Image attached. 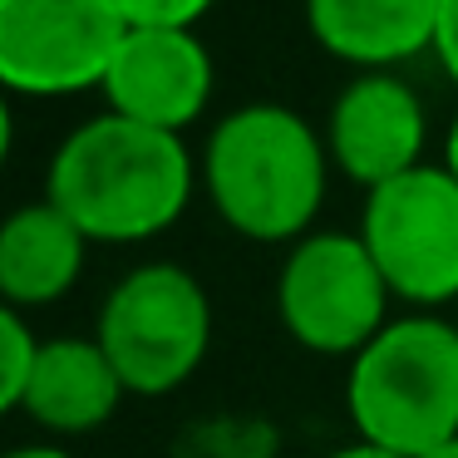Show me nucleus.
Segmentation results:
<instances>
[{
	"mask_svg": "<svg viewBox=\"0 0 458 458\" xmlns=\"http://www.w3.org/2000/svg\"><path fill=\"white\" fill-rule=\"evenodd\" d=\"M202 173L182 133H163L104 109L60 139L45 198L89 242H153L188 212Z\"/></svg>",
	"mask_w": 458,
	"mask_h": 458,
	"instance_id": "obj_1",
	"label": "nucleus"
},
{
	"mask_svg": "<svg viewBox=\"0 0 458 458\" xmlns=\"http://www.w3.org/2000/svg\"><path fill=\"white\" fill-rule=\"evenodd\" d=\"M326 133L291 104H242L202 143V192L222 227L261 247H296L316 232L330 188Z\"/></svg>",
	"mask_w": 458,
	"mask_h": 458,
	"instance_id": "obj_2",
	"label": "nucleus"
},
{
	"mask_svg": "<svg viewBox=\"0 0 458 458\" xmlns=\"http://www.w3.org/2000/svg\"><path fill=\"white\" fill-rule=\"evenodd\" d=\"M345 414L355 438L399 458L458 438V326L438 310L394 316L350 360Z\"/></svg>",
	"mask_w": 458,
	"mask_h": 458,
	"instance_id": "obj_3",
	"label": "nucleus"
},
{
	"mask_svg": "<svg viewBox=\"0 0 458 458\" xmlns=\"http://www.w3.org/2000/svg\"><path fill=\"white\" fill-rule=\"evenodd\" d=\"M94 340L129 394H173L198 375L212 350L208 286L178 261H143L123 271L99 301Z\"/></svg>",
	"mask_w": 458,
	"mask_h": 458,
	"instance_id": "obj_4",
	"label": "nucleus"
},
{
	"mask_svg": "<svg viewBox=\"0 0 458 458\" xmlns=\"http://www.w3.org/2000/svg\"><path fill=\"white\" fill-rule=\"evenodd\" d=\"M389 281L379 276L360 232H310L276 271V316L310 355L355 360L389 326Z\"/></svg>",
	"mask_w": 458,
	"mask_h": 458,
	"instance_id": "obj_5",
	"label": "nucleus"
},
{
	"mask_svg": "<svg viewBox=\"0 0 458 458\" xmlns=\"http://www.w3.org/2000/svg\"><path fill=\"white\" fill-rule=\"evenodd\" d=\"M355 232L394 301L414 310H444L458 301V178L444 163H424L365 192Z\"/></svg>",
	"mask_w": 458,
	"mask_h": 458,
	"instance_id": "obj_6",
	"label": "nucleus"
},
{
	"mask_svg": "<svg viewBox=\"0 0 458 458\" xmlns=\"http://www.w3.org/2000/svg\"><path fill=\"white\" fill-rule=\"evenodd\" d=\"M129 30L114 0H0V84L21 99L104 89Z\"/></svg>",
	"mask_w": 458,
	"mask_h": 458,
	"instance_id": "obj_7",
	"label": "nucleus"
},
{
	"mask_svg": "<svg viewBox=\"0 0 458 458\" xmlns=\"http://www.w3.org/2000/svg\"><path fill=\"white\" fill-rule=\"evenodd\" d=\"M320 133H326L330 163L340 178L375 192L424 168L428 114L409 80H399L394 70H369L335 94Z\"/></svg>",
	"mask_w": 458,
	"mask_h": 458,
	"instance_id": "obj_8",
	"label": "nucleus"
},
{
	"mask_svg": "<svg viewBox=\"0 0 458 458\" xmlns=\"http://www.w3.org/2000/svg\"><path fill=\"white\" fill-rule=\"evenodd\" d=\"M217 64L198 30H129L104 80V104L133 123L188 133L208 114Z\"/></svg>",
	"mask_w": 458,
	"mask_h": 458,
	"instance_id": "obj_9",
	"label": "nucleus"
},
{
	"mask_svg": "<svg viewBox=\"0 0 458 458\" xmlns=\"http://www.w3.org/2000/svg\"><path fill=\"white\" fill-rule=\"evenodd\" d=\"M129 399L119 369L94 335H55L40 345L21 414L55 438H84L104 428Z\"/></svg>",
	"mask_w": 458,
	"mask_h": 458,
	"instance_id": "obj_10",
	"label": "nucleus"
},
{
	"mask_svg": "<svg viewBox=\"0 0 458 458\" xmlns=\"http://www.w3.org/2000/svg\"><path fill=\"white\" fill-rule=\"evenodd\" d=\"M444 0H306V30L350 70H394L434 50Z\"/></svg>",
	"mask_w": 458,
	"mask_h": 458,
	"instance_id": "obj_11",
	"label": "nucleus"
},
{
	"mask_svg": "<svg viewBox=\"0 0 458 458\" xmlns=\"http://www.w3.org/2000/svg\"><path fill=\"white\" fill-rule=\"evenodd\" d=\"M94 242L50 198L25 202L0 222V296L11 310H45L84 276Z\"/></svg>",
	"mask_w": 458,
	"mask_h": 458,
	"instance_id": "obj_12",
	"label": "nucleus"
},
{
	"mask_svg": "<svg viewBox=\"0 0 458 458\" xmlns=\"http://www.w3.org/2000/svg\"><path fill=\"white\" fill-rule=\"evenodd\" d=\"M173 458H281V428L261 414H198L173 434Z\"/></svg>",
	"mask_w": 458,
	"mask_h": 458,
	"instance_id": "obj_13",
	"label": "nucleus"
},
{
	"mask_svg": "<svg viewBox=\"0 0 458 458\" xmlns=\"http://www.w3.org/2000/svg\"><path fill=\"white\" fill-rule=\"evenodd\" d=\"M40 345L45 340L35 335L25 310L0 306V409H21L35 375V360H40Z\"/></svg>",
	"mask_w": 458,
	"mask_h": 458,
	"instance_id": "obj_14",
	"label": "nucleus"
},
{
	"mask_svg": "<svg viewBox=\"0 0 458 458\" xmlns=\"http://www.w3.org/2000/svg\"><path fill=\"white\" fill-rule=\"evenodd\" d=\"M133 30H198L217 0H114Z\"/></svg>",
	"mask_w": 458,
	"mask_h": 458,
	"instance_id": "obj_15",
	"label": "nucleus"
},
{
	"mask_svg": "<svg viewBox=\"0 0 458 458\" xmlns=\"http://www.w3.org/2000/svg\"><path fill=\"white\" fill-rule=\"evenodd\" d=\"M434 60L448 74V84L458 89V0L438 5V35H434Z\"/></svg>",
	"mask_w": 458,
	"mask_h": 458,
	"instance_id": "obj_16",
	"label": "nucleus"
},
{
	"mask_svg": "<svg viewBox=\"0 0 458 458\" xmlns=\"http://www.w3.org/2000/svg\"><path fill=\"white\" fill-rule=\"evenodd\" d=\"M326 458H399V454H389V448H379V444H365V438H355V444L330 448Z\"/></svg>",
	"mask_w": 458,
	"mask_h": 458,
	"instance_id": "obj_17",
	"label": "nucleus"
},
{
	"mask_svg": "<svg viewBox=\"0 0 458 458\" xmlns=\"http://www.w3.org/2000/svg\"><path fill=\"white\" fill-rule=\"evenodd\" d=\"M5 458H80V454H70L64 444H21V448H11Z\"/></svg>",
	"mask_w": 458,
	"mask_h": 458,
	"instance_id": "obj_18",
	"label": "nucleus"
},
{
	"mask_svg": "<svg viewBox=\"0 0 458 458\" xmlns=\"http://www.w3.org/2000/svg\"><path fill=\"white\" fill-rule=\"evenodd\" d=\"M444 168L458 178V114H454V123H448V133H444Z\"/></svg>",
	"mask_w": 458,
	"mask_h": 458,
	"instance_id": "obj_19",
	"label": "nucleus"
},
{
	"mask_svg": "<svg viewBox=\"0 0 458 458\" xmlns=\"http://www.w3.org/2000/svg\"><path fill=\"white\" fill-rule=\"evenodd\" d=\"M419 458H458V438H448V444L428 448V454H419Z\"/></svg>",
	"mask_w": 458,
	"mask_h": 458,
	"instance_id": "obj_20",
	"label": "nucleus"
}]
</instances>
